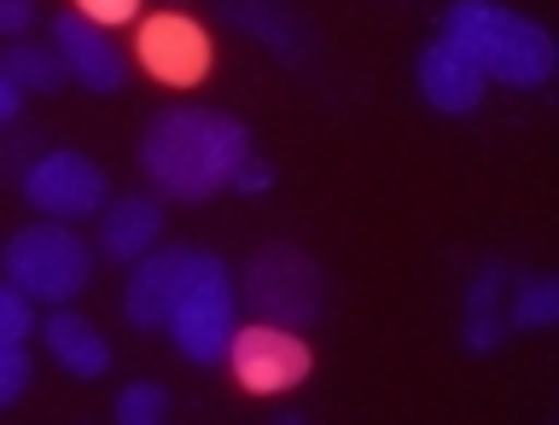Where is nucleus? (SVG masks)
Wrapping results in <instances>:
<instances>
[{"label":"nucleus","instance_id":"nucleus-1","mask_svg":"<svg viewBox=\"0 0 559 425\" xmlns=\"http://www.w3.org/2000/svg\"><path fill=\"white\" fill-rule=\"evenodd\" d=\"M251 157V129L216 105H164L140 134V175L152 192L204 204L234 187V169Z\"/></svg>","mask_w":559,"mask_h":425},{"label":"nucleus","instance_id":"nucleus-2","mask_svg":"<svg viewBox=\"0 0 559 425\" xmlns=\"http://www.w3.org/2000/svg\"><path fill=\"white\" fill-rule=\"evenodd\" d=\"M437 35L461 47L484 70V82L501 87H548L559 70L554 29L536 24L531 12L507 7V0H449L437 17Z\"/></svg>","mask_w":559,"mask_h":425},{"label":"nucleus","instance_id":"nucleus-3","mask_svg":"<svg viewBox=\"0 0 559 425\" xmlns=\"http://www.w3.org/2000/svg\"><path fill=\"white\" fill-rule=\"evenodd\" d=\"M0 274L41 309L76 304V297L94 286V245H87L70 222L35 216L29 227H17V234L0 245Z\"/></svg>","mask_w":559,"mask_h":425},{"label":"nucleus","instance_id":"nucleus-4","mask_svg":"<svg viewBox=\"0 0 559 425\" xmlns=\"http://www.w3.org/2000/svg\"><path fill=\"white\" fill-rule=\"evenodd\" d=\"M239 304L251 309V321L309 332V327L326 321V269L304 251V245L269 239L239 269Z\"/></svg>","mask_w":559,"mask_h":425},{"label":"nucleus","instance_id":"nucleus-5","mask_svg":"<svg viewBox=\"0 0 559 425\" xmlns=\"http://www.w3.org/2000/svg\"><path fill=\"white\" fill-rule=\"evenodd\" d=\"M164 332H169L175 356H187L192 367H222L227 362V344H234V332H239V286H234V269H227L216 251H199Z\"/></svg>","mask_w":559,"mask_h":425},{"label":"nucleus","instance_id":"nucleus-6","mask_svg":"<svg viewBox=\"0 0 559 425\" xmlns=\"http://www.w3.org/2000/svg\"><path fill=\"white\" fill-rule=\"evenodd\" d=\"M17 192L29 199L35 216L47 222H94L111 187H105V169L94 164L87 152H70V146H41L17 175Z\"/></svg>","mask_w":559,"mask_h":425},{"label":"nucleus","instance_id":"nucleus-7","mask_svg":"<svg viewBox=\"0 0 559 425\" xmlns=\"http://www.w3.org/2000/svg\"><path fill=\"white\" fill-rule=\"evenodd\" d=\"M227 367H234V379L251 397H280V391H297V385L309 379L314 356H309L304 332L274 327V321H251V327L234 332V344H227Z\"/></svg>","mask_w":559,"mask_h":425},{"label":"nucleus","instance_id":"nucleus-8","mask_svg":"<svg viewBox=\"0 0 559 425\" xmlns=\"http://www.w3.org/2000/svg\"><path fill=\"white\" fill-rule=\"evenodd\" d=\"M134 52H140V70L157 76L164 87H199L210 76V59H216L204 24L187 12H152L146 24H140Z\"/></svg>","mask_w":559,"mask_h":425},{"label":"nucleus","instance_id":"nucleus-9","mask_svg":"<svg viewBox=\"0 0 559 425\" xmlns=\"http://www.w3.org/2000/svg\"><path fill=\"white\" fill-rule=\"evenodd\" d=\"M47 42H52V52H59L64 76L76 87H87V94H117V87L129 82V52L111 42V29H99L94 17H82L76 7L52 17Z\"/></svg>","mask_w":559,"mask_h":425},{"label":"nucleus","instance_id":"nucleus-10","mask_svg":"<svg viewBox=\"0 0 559 425\" xmlns=\"http://www.w3.org/2000/svg\"><path fill=\"white\" fill-rule=\"evenodd\" d=\"M192 262H199V251L192 245H157V251H146L140 262H129V286H122V321H129L134 332H164L175 297H181Z\"/></svg>","mask_w":559,"mask_h":425},{"label":"nucleus","instance_id":"nucleus-11","mask_svg":"<svg viewBox=\"0 0 559 425\" xmlns=\"http://www.w3.org/2000/svg\"><path fill=\"white\" fill-rule=\"evenodd\" d=\"M414 87H419V99H426L437 117H472V111L484 105V94H489L484 70L472 64L454 42H443V35L419 47V59H414Z\"/></svg>","mask_w":559,"mask_h":425},{"label":"nucleus","instance_id":"nucleus-12","mask_svg":"<svg viewBox=\"0 0 559 425\" xmlns=\"http://www.w3.org/2000/svg\"><path fill=\"white\" fill-rule=\"evenodd\" d=\"M222 17L239 35H251L257 47H269L280 64H304L314 52V29L292 0H216Z\"/></svg>","mask_w":559,"mask_h":425},{"label":"nucleus","instance_id":"nucleus-13","mask_svg":"<svg viewBox=\"0 0 559 425\" xmlns=\"http://www.w3.org/2000/svg\"><path fill=\"white\" fill-rule=\"evenodd\" d=\"M164 245V199L157 192H122V199H105L99 210V257L111 262H140L146 251Z\"/></svg>","mask_w":559,"mask_h":425},{"label":"nucleus","instance_id":"nucleus-14","mask_svg":"<svg viewBox=\"0 0 559 425\" xmlns=\"http://www.w3.org/2000/svg\"><path fill=\"white\" fill-rule=\"evenodd\" d=\"M35 332H41V344H47V356H52L59 374L82 379V385H94V379L111 374V344H105V332L87 321V315H76L70 304L47 309V321Z\"/></svg>","mask_w":559,"mask_h":425},{"label":"nucleus","instance_id":"nucleus-15","mask_svg":"<svg viewBox=\"0 0 559 425\" xmlns=\"http://www.w3.org/2000/svg\"><path fill=\"white\" fill-rule=\"evenodd\" d=\"M507 286H513V269H507L501 257H489L472 269L466 280V315H461V350L466 356H489V350H501L507 339Z\"/></svg>","mask_w":559,"mask_h":425},{"label":"nucleus","instance_id":"nucleus-16","mask_svg":"<svg viewBox=\"0 0 559 425\" xmlns=\"http://www.w3.org/2000/svg\"><path fill=\"white\" fill-rule=\"evenodd\" d=\"M0 76H7L17 94H59L70 82L52 42H29V35H17V42L0 47Z\"/></svg>","mask_w":559,"mask_h":425},{"label":"nucleus","instance_id":"nucleus-17","mask_svg":"<svg viewBox=\"0 0 559 425\" xmlns=\"http://www.w3.org/2000/svg\"><path fill=\"white\" fill-rule=\"evenodd\" d=\"M501 315H507V332H548L559 321V280L554 274H513Z\"/></svg>","mask_w":559,"mask_h":425},{"label":"nucleus","instance_id":"nucleus-18","mask_svg":"<svg viewBox=\"0 0 559 425\" xmlns=\"http://www.w3.org/2000/svg\"><path fill=\"white\" fill-rule=\"evenodd\" d=\"M117 425H164L169 420V391L157 379H129L111 402Z\"/></svg>","mask_w":559,"mask_h":425},{"label":"nucleus","instance_id":"nucleus-19","mask_svg":"<svg viewBox=\"0 0 559 425\" xmlns=\"http://www.w3.org/2000/svg\"><path fill=\"white\" fill-rule=\"evenodd\" d=\"M35 327H41V304H29V297L0 274V344H29Z\"/></svg>","mask_w":559,"mask_h":425},{"label":"nucleus","instance_id":"nucleus-20","mask_svg":"<svg viewBox=\"0 0 559 425\" xmlns=\"http://www.w3.org/2000/svg\"><path fill=\"white\" fill-rule=\"evenodd\" d=\"M29 379H35V362H29V350H24V344H0V414L24 402Z\"/></svg>","mask_w":559,"mask_h":425},{"label":"nucleus","instance_id":"nucleus-21","mask_svg":"<svg viewBox=\"0 0 559 425\" xmlns=\"http://www.w3.org/2000/svg\"><path fill=\"white\" fill-rule=\"evenodd\" d=\"M35 152H41V134H29V129L7 134V129H0V175H24V164Z\"/></svg>","mask_w":559,"mask_h":425},{"label":"nucleus","instance_id":"nucleus-22","mask_svg":"<svg viewBox=\"0 0 559 425\" xmlns=\"http://www.w3.org/2000/svg\"><path fill=\"white\" fill-rule=\"evenodd\" d=\"M82 17H94L99 29H117V24H134L140 17V0H76Z\"/></svg>","mask_w":559,"mask_h":425},{"label":"nucleus","instance_id":"nucleus-23","mask_svg":"<svg viewBox=\"0 0 559 425\" xmlns=\"http://www.w3.org/2000/svg\"><path fill=\"white\" fill-rule=\"evenodd\" d=\"M269 187H274V164H262V157L251 152V157L234 169V187H227V192H239V199H262Z\"/></svg>","mask_w":559,"mask_h":425},{"label":"nucleus","instance_id":"nucleus-24","mask_svg":"<svg viewBox=\"0 0 559 425\" xmlns=\"http://www.w3.org/2000/svg\"><path fill=\"white\" fill-rule=\"evenodd\" d=\"M29 29H35V0H0V42H17Z\"/></svg>","mask_w":559,"mask_h":425},{"label":"nucleus","instance_id":"nucleus-25","mask_svg":"<svg viewBox=\"0 0 559 425\" xmlns=\"http://www.w3.org/2000/svg\"><path fill=\"white\" fill-rule=\"evenodd\" d=\"M17 111H24V94H17V87H12L7 76H0V129H12Z\"/></svg>","mask_w":559,"mask_h":425}]
</instances>
